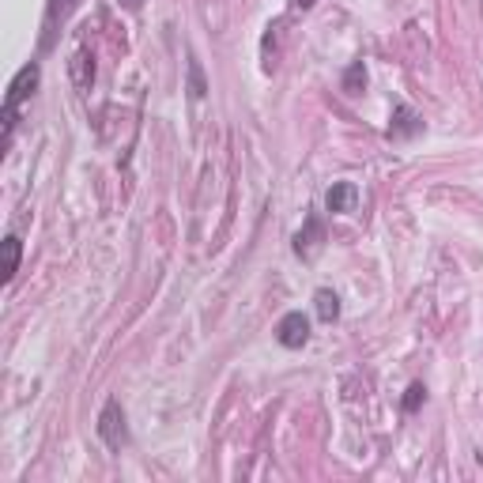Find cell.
<instances>
[{"instance_id": "1", "label": "cell", "mask_w": 483, "mask_h": 483, "mask_svg": "<svg viewBox=\"0 0 483 483\" xmlns=\"http://www.w3.org/2000/svg\"><path fill=\"white\" fill-rule=\"evenodd\" d=\"M35 87H38V64L19 68V76L12 80V87H8V98H4V140L12 136V129H16V109H19V102H23L27 95H35Z\"/></svg>"}, {"instance_id": "2", "label": "cell", "mask_w": 483, "mask_h": 483, "mask_svg": "<svg viewBox=\"0 0 483 483\" xmlns=\"http://www.w3.org/2000/svg\"><path fill=\"white\" fill-rule=\"evenodd\" d=\"M98 438L109 446V449H121L129 442V427H125V408H121V400H114L109 397L106 404H102V412H98Z\"/></svg>"}, {"instance_id": "3", "label": "cell", "mask_w": 483, "mask_h": 483, "mask_svg": "<svg viewBox=\"0 0 483 483\" xmlns=\"http://www.w3.org/2000/svg\"><path fill=\"white\" fill-rule=\"evenodd\" d=\"M276 340H280L283 347H291V351L306 347V340H310V317H306L302 310L283 314L280 325H276Z\"/></svg>"}, {"instance_id": "4", "label": "cell", "mask_w": 483, "mask_h": 483, "mask_svg": "<svg viewBox=\"0 0 483 483\" xmlns=\"http://www.w3.org/2000/svg\"><path fill=\"white\" fill-rule=\"evenodd\" d=\"M321 242H325L321 219L310 215V219H306V230H299V234H294V254H299V257H314L317 249H321Z\"/></svg>"}, {"instance_id": "5", "label": "cell", "mask_w": 483, "mask_h": 483, "mask_svg": "<svg viewBox=\"0 0 483 483\" xmlns=\"http://www.w3.org/2000/svg\"><path fill=\"white\" fill-rule=\"evenodd\" d=\"M355 201H359V189H355L351 181H336L333 189L325 193V204H328V212H333V215L351 212V208H355Z\"/></svg>"}, {"instance_id": "6", "label": "cell", "mask_w": 483, "mask_h": 483, "mask_svg": "<svg viewBox=\"0 0 483 483\" xmlns=\"http://www.w3.org/2000/svg\"><path fill=\"white\" fill-rule=\"evenodd\" d=\"M423 129V121L415 117V109L412 106H397V114H393V125H389V136L393 140H408L415 136Z\"/></svg>"}, {"instance_id": "7", "label": "cell", "mask_w": 483, "mask_h": 483, "mask_svg": "<svg viewBox=\"0 0 483 483\" xmlns=\"http://www.w3.org/2000/svg\"><path fill=\"white\" fill-rule=\"evenodd\" d=\"M314 306H317V317L328 321V325L340 317V299H336V291H328V287H321V291L314 294Z\"/></svg>"}, {"instance_id": "8", "label": "cell", "mask_w": 483, "mask_h": 483, "mask_svg": "<svg viewBox=\"0 0 483 483\" xmlns=\"http://www.w3.org/2000/svg\"><path fill=\"white\" fill-rule=\"evenodd\" d=\"M362 87H366V68H362V61H355L347 68V76H344V91L347 95H359Z\"/></svg>"}, {"instance_id": "9", "label": "cell", "mask_w": 483, "mask_h": 483, "mask_svg": "<svg viewBox=\"0 0 483 483\" xmlns=\"http://www.w3.org/2000/svg\"><path fill=\"white\" fill-rule=\"evenodd\" d=\"M189 95L193 98L208 95V83H204V72H201V61H196V57H189Z\"/></svg>"}, {"instance_id": "10", "label": "cell", "mask_w": 483, "mask_h": 483, "mask_svg": "<svg viewBox=\"0 0 483 483\" xmlns=\"http://www.w3.org/2000/svg\"><path fill=\"white\" fill-rule=\"evenodd\" d=\"M4 249H8V268H4V276L12 280L16 272H19V238L8 234V238H4Z\"/></svg>"}, {"instance_id": "11", "label": "cell", "mask_w": 483, "mask_h": 483, "mask_svg": "<svg viewBox=\"0 0 483 483\" xmlns=\"http://www.w3.org/2000/svg\"><path fill=\"white\" fill-rule=\"evenodd\" d=\"M427 400V389L419 386V381H412L408 393H404V412H419V404Z\"/></svg>"}, {"instance_id": "12", "label": "cell", "mask_w": 483, "mask_h": 483, "mask_svg": "<svg viewBox=\"0 0 483 483\" xmlns=\"http://www.w3.org/2000/svg\"><path fill=\"white\" fill-rule=\"evenodd\" d=\"M294 8H314V0H291Z\"/></svg>"}, {"instance_id": "13", "label": "cell", "mask_w": 483, "mask_h": 483, "mask_svg": "<svg viewBox=\"0 0 483 483\" xmlns=\"http://www.w3.org/2000/svg\"><path fill=\"white\" fill-rule=\"evenodd\" d=\"M125 4H129V8H140V0H125Z\"/></svg>"}]
</instances>
